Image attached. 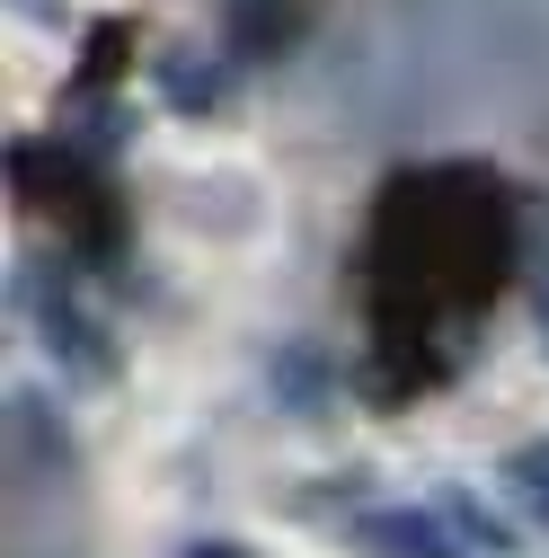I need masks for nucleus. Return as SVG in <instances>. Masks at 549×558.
Here are the masks:
<instances>
[{
    "label": "nucleus",
    "instance_id": "obj_1",
    "mask_svg": "<svg viewBox=\"0 0 549 558\" xmlns=\"http://www.w3.org/2000/svg\"><path fill=\"white\" fill-rule=\"evenodd\" d=\"M364 345H373V390L407 399L461 373L478 319H488L505 266H514V195L469 169L435 160L390 178L364 231Z\"/></svg>",
    "mask_w": 549,
    "mask_h": 558
},
{
    "label": "nucleus",
    "instance_id": "obj_2",
    "mask_svg": "<svg viewBox=\"0 0 549 558\" xmlns=\"http://www.w3.org/2000/svg\"><path fill=\"white\" fill-rule=\"evenodd\" d=\"M19 311H36V328H45V355L62 364V373H81V381H107L115 373V337H107V319L72 293V275H19Z\"/></svg>",
    "mask_w": 549,
    "mask_h": 558
},
{
    "label": "nucleus",
    "instance_id": "obj_3",
    "mask_svg": "<svg viewBox=\"0 0 549 558\" xmlns=\"http://www.w3.org/2000/svg\"><path fill=\"white\" fill-rule=\"evenodd\" d=\"M346 549H364V558H469V541L452 532L443 506H364L346 523Z\"/></svg>",
    "mask_w": 549,
    "mask_h": 558
},
{
    "label": "nucleus",
    "instance_id": "obj_4",
    "mask_svg": "<svg viewBox=\"0 0 549 558\" xmlns=\"http://www.w3.org/2000/svg\"><path fill=\"white\" fill-rule=\"evenodd\" d=\"M10 461H19V478H62L72 470V435L45 408V390H10Z\"/></svg>",
    "mask_w": 549,
    "mask_h": 558
},
{
    "label": "nucleus",
    "instance_id": "obj_5",
    "mask_svg": "<svg viewBox=\"0 0 549 558\" xmlns=\"http://www.w3.org/2000/svg\"><path fill=\"white\" fill-rule=\"evenodd\" d=\"M274 399H284L293 416H328L337 373H328V355H319V345H284V355H274Z\"/></svg>",
    "mask_w": 549,
    "mask_h": 558
},
{
    "label": "nucleus",
    "instance_id": "obj_6",
    "mask_svg": "<svg viewBox=\"0 0 549 558\" xmlns=\"http://www.w3.org/2000/svg\"><path fill=\"white\" fill-rule=\"evenodd\" d=\"M497 478H505V497L549 532V435H532V444H514L505 461H497Z\"/></svg>",
    "mask_w": 549,
    "mask_h": 558
},
{
    "label": "nucleus",
    "instance_id": "obj_7",
    "mask_svg": "<svg viewBox=\"0 0 549 558\" xmlns=\"http://www.w3.org/2000/svg\"><path fill=\"white\" fill-rule=\"evenodd\" d=\"M435 506L452 514V532H461L469 549H488V558H505V549H514V523H505V514H497L488 497H469V487H443Z\"/></svg>",
    "mask_w": 549,
    "mask_h": 558
},
{
    "label": "nucleus",
    "instance_id": "obj_8",
    "mask_svg": "<svg viewBox=\"0 0 549 558\" xmlns=\"http://www.w3.org/2000/svg\"><path fill=\"white\" fill-rule=\"evenodd\" d=\"M160 89H169L178 107H213V98L231 89V72H222V62H169V72H160Z\"/></svg>",
    "mask_w": 549,
    "mask_h": 558
},
{
    "label": "nucleus",
    "instance_id": "obj_9",
    "mask_svg": "<svg viewBox=\"0 0 549 558\" xmlns=\"http://www.w3.org/2000/svg\"><path fill=\"white\" fill-rule=\"evenodd\" d=\"M532 319H540V355H549V248L532 257Z\"/></svg>",
    "mask_w": 549,
    "mask_h": 558
},
{
    "label": "nucleus",
    "instance_id": "obj_10",
    "mask_svg": "<svg viewBox=\"0 0 549 558\" xmlns=\"http://www.w3.org/2000/svg\"><path fill=\"white\" fill-rule=\"evenodd\" d=\"M186 558H240V549H231V541H195Z\"/></svg>",
    "mask_w": 549,
    "mask_h": 558
}]
</instances>
